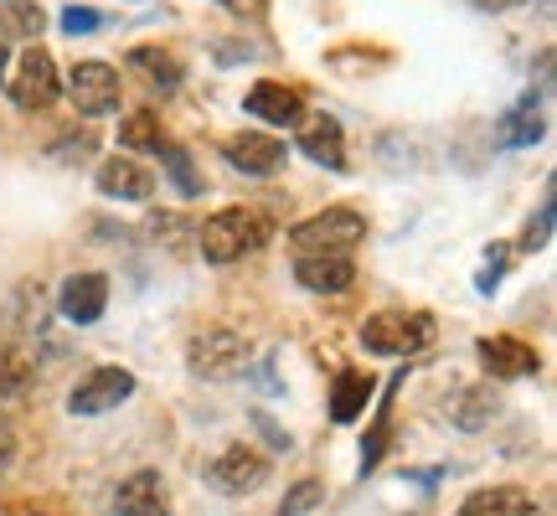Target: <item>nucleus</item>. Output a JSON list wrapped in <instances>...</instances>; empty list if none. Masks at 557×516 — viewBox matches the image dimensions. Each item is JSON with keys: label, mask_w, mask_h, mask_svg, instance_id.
<instances>
[{"label": "nucleus", "mask_w": 557, "mask_h": 516, "mask_svg": "<svg viewBox=\"0 0 557 516\" xmlns=\"http://www.w3.org/2000/svg\"><path fill=\"white\" fill-rule=\"evenodd\" d=\"M269 238H274V222L259 207H222V212H212L197 228V243L207 263H238V258L269 248Z\"/></svg>", "instance_id": "obj_1"}, {"label": "nucleus", "mask_w": 557, "mask_h": 516, "mask_svg": "<svg viewBox=\"0 0 557 516\" xmlns=\"http://www.w3.org/2000/svg\"><path fill=\"white\" fill-rule=\"evenodd\" d=\"M480 361H485V372L500 378V382L532 378V372H537V352L517 336H485L480 341Z\"/></svg>", "instance_id": "obj_17"}, {"label": "nucleus", "mask_w": 557, "mask_h": 516, "mask_svg": "<svg viewBox=\"0 0 557 516\" xmlns=\"http://www.w3.org/2000/svg\"><path fill=\"white\" fill-rule=\"evenodd\" d=\"M32 388V357L21 352V341L0 336V397H21Z\"/></svg>", "instance_id": "obj_24"}, {"label": "nucleus", "mask_w": 557, "mask_h": 516, "mask_svg": "<svg viewBox=\"0 0 557 516\" xmlns=\"http://www.w3.org/2000/svg\"><path fill=\"white\" fill-rule=\"evenodd\" d=\"M295 150L325 165V171H346V135H341L336 114H305L295 124Z\"/></svg>", "instance_id": "obj_10"}, {"label": "nucleus", "mask_w": 557, "mask_h": 516, "mask_svg": "<svg viewBox=\"0 0 557 516\" xmlns=\"http://www.w3.org/2000/svg\"><path fill=\"white\" fill-rule=\"evenodd\" d=\"M124 62H129L135 73H145V83H150V88H160V94L181 88V78H186V67H181V58L171 52V47H135Z\"/></svg>", "instance_id": "obj_20"}, {"label": "nucleus", "mask_w": 557, "mask_h": 516, "mask_svg": "<svg viewBox=\"0 0 557 516\" xmlns=\"http://www.w3.org/2000/svg\"><path fill=\"white\" fill-rule=\"evenodd\" d=\"M496 414H500V397L491 382H470V388H455V393L444 397V418L455 429H485Z\"/></svg>", "instance_id": "obj_16"}, {"label": "nucleus", "mask_w": 557, "mask_h": 516, "mask_svg": "<svg viewBox=\"0 0 557 516\" xmlns=\"http://www.w3.org/2000/svg\"><path fill=\"white\" fill-rule=\"evenodd\" d=\"M99 150V135L83 124V130H67V135H58L52 145H47V156L58 160V165H83V160Z\"/></svg>", "instance_id": "obj_25"}, {"label": "nucleus", "mask_w": 557, "mask_h": 516, "mask_svg": "<svg viewBox=\"0 0 557 516\" xmlns=\"http://www.w3.org/2000/svg\"><path fill=\"white\" fill-rule=\"evenodd\" d=\"M227 165H238L243 176H278L284 171V145L274 135H233L222 139Z\"/></svg>", "instance_id": "obj_15"}, {"label": "nucleus", "mask_w": 557, "mask_h": 516, "mask_svg": "<svg viewBox=\"0 0 557 516\" xmlns=\"http://www.w3.org/2000/svg\"><path fill=\"white\" fill-rule=\"evenodd\" d=\"M207 486L218 496H253L259 486H269V459L253 444H227L212 465H207Z\"/></svg>", "instance_id": "obj_8"}, {"label": "nucleus", "mask_w": 557, "mask_h": 516, "mask_svg": "<svg viewBox=\"0 0 557 516\" xmlns=\"http://www.w3.org/2000/svg\"><path fill=\"white\" fill-rule=\"evenodd\" d=\"M99 26H103V11H94V5H67L62 11V32L67 37H94Z\"/></svg>", "instance_id": "obj_28"}, {"label": "nucleus", "mask_w": 557, "mask_h": 516, "mask_svg": "<svg viewBox=\"0 0 557 516\" xmlns=\"http://www.w3.org/2000/svg\"><path fill=\"white\" fill-rule=\"evenodd\" d=\"M243 114H253V120L274 124V130H295L310 109H305V94L289 88V83H274V78H259L248 94H243Z\"/></svg>", "instance_id": "obj_9"}, {"label": "nucleus", "mask_w": 557, "mask_h": 516, "mask_svg": "<svg viewBox=\"0 0 557 516\" xmlns=\"http://www.w3.org/2000/svg\"><path fill=\"white\" fill-rule=\"evenodd\" d=\"M67 99H73V109L88 114V120L114 114V109H120V67H109V62H99V58L73 62V67H67Z\"/></svg>", "instance_id": "obj_6"}, {"label": "nucleus", "mask_w": 557, "mask_h": 516, "mask_svg": "<svg viewBox=\"0 0 557 516\" xmlns=\"http://www.w3.org/2000/svg\"><path fill=\"white\" fill-rule=\"evenodd\" d=\"M120 145L129 150V156H160L171 139H165V130H160L156 109H139V114H129V120L120 124Z\"/></svg>", "instance_id": "obj_22"}, {"label": "nucleus", "mask_w": 557, "mask_h": 516, "mask_svg": "<svg viewBox=\"0 0 557 516\" xmlns=\"http://www.w3.org/2000/svg\"><path fill=\"white\" fill-rule=\"evenodd\" d=\"M11 459H16V423L0 414V470H5Z\"/></svg>", "instance_id": "obj_30"}, {"label": "nucleus", "mask_w": 557, "mask_h": 516, "mask_svg": "<svg viewBox=\"0 0 557 516\" xmlns=\"http://www.w3.org/2000/svg\"><path fill=\"white\" fill-rule=\"evenodd\" d=\"M532 512H537V501L527 496L521 486H480V491L465 496V506L455 516H532Z\"/></svg>", "instance_id": "obj_18"}, {"label": "nucleus", "mask_w": 557, "mask_h": 516, "mask_svg": "<svg viewBox=\"0 0 557 516\" xmlns=\"http://www.w3.org/2000/svg\"><path fill=\"white\" fill-rule=\"evenodd\" d=\"M114 512L120 516H171V491L160 470H135V476L120 480L114 491Z\"/></svg>", "instance_id": "obj_14"}, {"label": "nucleus", "mask_w": 557, "mask_h": 516, "mask_svg": "<svg viewBox=\"0 0 557 516\" xmlns=\"http://www.w3.org/2000/svg\"><path fill=\"white\" fill-rule=\"evenodd\" d=\"M248 336H238V331H227V325H212V331H201V336H191V346H186V367L197 372V378L207 382H227L238 378L243 367H248Z\"/></svg>", "instance_id": "obj_4"}, {"label": "nucleus", "mask_w": 557, "mask_h": 516, "mask_svg": "<svg viewBox=\"0 0 557 516\" xmlns=\"http://www.w3.org/2000/svg\"><path fill=\"white\" fill-rule=\"evenodd\" d=\"M94 181H99V197H109V201H150L156 197V176H150V165H139L135 156H109Z\"/></svg>", "instance_id": "obj_12"}, {"label": "nucleus", "mask_w": 557, "mask_h": 516, "mask_svg": "<svg viewBox=\"0 0 557 516\" xmlns=\"http://www.w3.org/2000/svg\"><path fill=\"white\" fill-rule=\"evenodd\" d=\"M160 165L171 171V181H176V192H181V197H197V192H201L197 165H191V156H186L181 145H165V150H160Z\"/></svg>", "instance_id": "obj_26"}, {"label": "nucleus", "mask_w": 557, "mask_h": 516, "mask_svg": "<svg viewBox=\"0 0 557 516\" xmlns=\"http://www.w3.org/2000/svg\"><path fill=\"white\" fill-rule=\"evenodd\" d=\"M320 501H325V486H320V480H299L295 491L278 501V512H274V516H305V512H315Z\"/></svg>", "instance_id": "obj_27"}, {"label": "nucleus", "mask_w": 557, "mask_h": 516, "mask_svg": "<svg viewBox=\"0 0 557 516\" xmlns=\"http://www.w3.org/2000/svg\"><path fill=\"white\" fill-rule=\"evenodd\" d=\"M500 145L506 150H521V145H537L542 135H547V120H542V99L537 94H527V99H517L506 114H500Z\"/></svg>", "instance_id": "obj_19"}, {"label": "nucleus", "mask_w": 557, "mask_h": 516, "mask_svg": "<svg viewBox=\"0 0 557 516\" xmlns=\"http://www.w3.org/2000/svg\"><path fill=\"white\" fill-rule=\"evenodd\" d=\"M47 32V11L37 0H0V37H26L37 41Z\"/></svg>", "instance_id": "obj_23"}, {"label": "nucleus", "mask_w": 557, "mask_h": 516, "mask_svg": "<svg viewBox=\"0 0 557 516\" xmlns=\"http://www.w3.org/2000/svg\"><path fill=\"white\" fill-rule=\"evenodd\" d=\"M135 397V372H124V367H94L88 378L73 382V393H67V414L73 418H99L109 408H120Z\"/></svg>", "instance_id": "obj_7"}, {"label": "nucleus", "mask_w": 557, "mask_h": 516, "mask_svg": "<svg viewBox=\"0 0 557 516\" xmlns=\"http://www.w3.org/2000/svg\"><path fill=\"white\" fill-rule=\"evenodd\" d=\"M429 341H434V320L423 316V310H413V316L382 310V316L361 320V346L372 357H418Z\"/></svg>", "instance_id": "obj_3"}, {"label": "nucleus", "mask_w": 557, "mask_h": 516, "mask_svg": "<svg viewBox=\"0 0 557 516\" xmlns=\"http://www.w3.org/2000/svg\"><path fill=\"white\" fill-rule=\"evenodd\" d=\"M361 238H367V218L357 207H325V212L289 228V243L299 254H351Z\"/></svg>", "instance_id": "obj_2"}, {"label": "nucleus", "mask_w": 557, "mask_h": 516, "mask_svg": "<svg viewBox=\"0 0 557 516\" xmlns=\"http://www.w3.org/2000/svg\"><path fill=\"white\" fill-rule=\"evenodd\" d=\"M62 94V73L52 52L47 47H26L16 62V73H11V103L26 109V114H41V109H52Z\"/></svg>", "instance_id": "obj_5"}, {"label": "nucleus", "mask_w": 557, "mask_h": 516, "mask_svg": "<svg viewBox=\"0 0 557 516\" xmlns=\"http://www.w3.org/2000/svg\"><path fill=\"white\" fill-rule=\"evenodd\" d=\"M222 11H233V16H248V21H259L263 11H269V0H218Z\"/></svg>", "instance_id": "obj_31"}, {"label": "nucleus", "mask_w": 557, "mask_h": 516, "mask_svg": "<svg viewBox=\"0 0 557 516\" xmlns=\"http://www.w3.org/2000/svg\"><path fill=\"white\" fill-rule=\"evenodd\" d=\"M5 516H47V512H32V506H11Z\"/></svg>", "instance_id": "obj_32"}, {"label": "nucleus", "mask_w": 557, "mask_h": 516, "mask_svg": "<svg viewBox=\"0 0 557 516\" xmlns=\"http://www.w3.org/2000/svg\"><path fill=\"white\" fill-rule=\"evenodd\" d=\"M295 284L310 295H346L357 284V263H351V254H299Z\"/></svg>", "instance_id": "obj_11"}, {"label": "nucleus", "mask_w": 557, "mask_h": 516, "mask_svg": "<svg viewBox=\"0 0 557 516\" xmlns=\"http://www.w3.org/2000/svg\"><path fill=\"white\" fill-rule=\"evenodd\" d=\"M367 403H372V378L357 372V367H346L336 378V388H331V418H336V423H351V418L367 414Z\"/></svg>", "instance_id": "obj_21"}, {"label": "nucleus", "mask_w": 557, "mask_h": 516, "mask_svg": "<svg viewBox=\"0 0 557 516\" xmlns=\"http://www.w3.org/2000/svg\"><path fill=\"white\" fill-rule=\"evenodd\" d=\"M547 233H553V201H542L537 222H527V238H521V248H542V243H547Z\"/></svg>", "instance_id": "obj_29"}, {"label": "nucleus", "mask_w": 557, "mask_h": 516, "mask_svg": "<svg viewBox=\"0 0 557 516\" xmlns=\"http://www.w3.org/2000/svg\"><path fill=\"white\" fill-rule=\"evenodd\" d=\"M103 305H109V279L103 274H67L58 290V310L62 320H73V325H94L103 316Z\"/></svg>", "instance_id": "obj_13"}, {"label": "nucleus", "mask_w": 557, "mask_h": 516, "mask_svg": "<svg viewBox=\"0 0 557 516\" xmlns=\"http://www.w3.org/2000/svg\"><path fill=\"white\" fill-rule=\"evenodd\" d=\"M5 62H11V47H5V37H0V73H5Z\"/></svg>", "instance_id": "obj_33"}]
</instances>
